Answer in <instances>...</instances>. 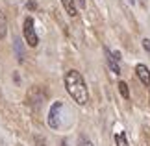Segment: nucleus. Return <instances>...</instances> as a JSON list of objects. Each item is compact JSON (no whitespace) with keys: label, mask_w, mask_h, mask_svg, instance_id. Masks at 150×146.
<instances>
[{"label":"nucleus","mask_w":150,"mask_h":146,"mask_svg":"<svg viewBox=\"0 0 150 146\" xmlns=\"http://www.w3.org/2000/svg\"><path fill=\"white\" fill-rule=\"evenodd\" d=\"M65 87L69 91V95L72 96V100L78 106H85L89 100V92H87V85H85L83 76L78 71H69L65 74Z\"/></svg>","instance_id":"nucleus-1"},{"label":"nucleus","mask_w":150,"mask_h":146,"mask_svg":"<svg viewBox=\"0 0 150 146\" xmlns=\"http://www.w3.org/2000/svg\"><path fill=\"white\" fill-rule=\"evenodd\" d=\"M61 111H63V102H54L50 106V111H48V116H47V124L52 128V130H57L61 126Z\"/></svg>","instance_id":"nucleus-2"},{"label":"nucleus","mask_w":150,"mask_h":146,"mask_svg":"<svg viewBox=\"0 0 150 146\" xmlns=\"http://www.w3.org/2000/svg\"><path fill=\"white\" fill-rule=\"evenodd\" d=\"M22 33H24V41L30 46H37L39 44V37H37V33H35V22H33L32 17H26V19H24Z\"/></svg>","instance_id":"nucleus-3"},{"label":"nucleus","mask_w":150,"mask_h":146,"mask_svg":"<svg viewBox=\"0 0 150 146\" xmlns=\"http://www.w3.org/2000/svg\"><path fill=\"white\" fill-rule=\"evenodd\" d=\"M135 74H137V78L141 80V83H143V85L150 87V71H148V67H146V65L139 63V65L135 67Z\"/></svg>","instance_id":"nucleus-4"},{"label":"nucleus","mask_w":150,"mask_h":146,"mask_svg":"<svg viewBox=\"0 0 150 146\" xmlns=\"http://www.w3.org/2000/svg\"><path fill=\"white\" fill-rule=\"evenodd\" d=\"M106 56H108V57H106V61H108V67L111 68V72H113V74H117V76H119V74H120V67H119V63L115 61L113 54H111V52H109L108 48H106Z\"/></svg>","instance_id":"nucleus-5"},{"label":"nucleus","mask_w":150,"mask_h":146,"mask_svg":"<svg viewBox=\"0 0 150 146\" xmlns=\"http://www.w3.org/2000/svg\"><path fill=\"white\" fill-rule=\"evenodd\" d=\"M61 6L65 8V13H69V17H76V6H74V0H61Z\"/></svg>","instance_id":"nucleus-6"},{"label":"nucleus","mask_w":150,"mask_h":146,"mask_svg":"<svg viewBox=\"0 0 150 146\" xmlns=\"http://www.w3.org/2000/svg\"><path fill=\"white\" fill-rule=\"evenodd\" d=\"M6 33H8V20L4 13H0V39H4Z\"/></svg>","instance_id":"nucleus-7"},{"label":"nucleus","mask_w":150,"mask_h":146,"mask_svg":"<svg viewBox=\"0 0 150 146\" xmlns=\"http://www.w3.org/2000/svg\"><path fill=\"white\" fill-rule=\"evenodd\" d=\"M119 92L122 98H130V89L126 85V81H119Z\"/></svg>","instance_id":"nucleus-8"},{"label":"nucleus","mask_w":150,"mask_h":146,"mask_svg":"<svg viewBox=\"0 0 150 146\" xmlns=\"http://www.w3.org/2000/svg\"><path fill=\"white\" fill-rule=\"evenodd\" d=\"M115 144L117 146H128V139H126L124 133H117L115 135Z\"/></svg>","instance_id":"nucleus-9"},{"label":"nucleus","mask_w":150,"mask_h":146,"mask_svg":"<svg viewBox=\"0 0 150 146\" xmlns=\"http://www.w3.org/2000/svg\"><path fill=\"white\" fill-rule=\"evenodd\" d=\"M80 146H93V142H91L87 137H82L80 139Z\"/></svg>","instance_id":"nucleus-10"},{"label":"nucleus","mask_w":150,"mask_h":146,"mask_svg":"<svg viewBox=\"0 0 150 146\" xmlns=\"http://www.w3.org/2000/svg\"><path fill=\"white\" fill-rule=\"evenodd\" d=\"M143 48L150 54V39H143Z\"/></svg>","instance_id":"nucleus-11"},{"label":"nucleus","mask_w":150,"mask_h":146,"mask_svg":"<svg viewBox=\"0 0 150 146\" xmlns=\"http://www.w3.org/2000/svg\"><path fill=\"white\" fill-rule=\"evenodd\" d=\"M113 57H115V61H122V56H120V52H113Z\"/></svg>","instance_id":"nucleus-12"},{"label":"nucleus","mask_w":150,"mask_h":146,"mask_svg":"<svg viewBox=\"0 0 150 146\" xmlns=\"http://www.w3.org/2000/svg\"><path fill=\"white\" fill-rule=\"evenodd\" d=\"M28 8H30V9H37V4L35 2H28Z\"/></svg>","instance_id":"nucleus-13"},{"label":"nucleus","mask_w":150,"mask_h":146,"mask_svg":"<svg viewBox=\"0 0 150 146\" xmlns=\"http://www.w3.org/2000/svg\"><path fill=\"white\" fill-rule=\"evenodd\" d=\"M76 2L80 4V8H85V0H76Z\"/></svg>","instance_id":"nucleus-14"},{"label":"nucleus","mask_w":150,"mask_h":146,"mask_svg":"<svg viewBox=\"0 0 150 146\" xmlns=\"http://www.w3.org/2000/svg\"><path fill=\"white\" fill-rule=\"evenodd\" d=\"M128 4L130 6H135V0H128Z\"/></svg>","instance_id":"nucleus-15"}]
</instances>
